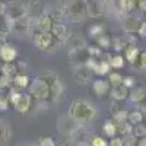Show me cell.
Returning <instances> with one entry per match:
<instances>
[{
	"mask_svg": "<svg viewBox=\"0 0 146 146\" xmlns=\"http://www.w3.org/2000/svg\"><path fill=\"white\" fill-rule=\"evenodd\" d=\"M127 44H129V41H127V38H126V35H123V36H115V38H113V41H111V47L114 48L115 53L124 51V48L127 47Z\"/></svg>",
	"mask_w": 146,
	"mask_h": 146,
	"instance_id": "4dcf8cb0",
	"label": "cell"
},
{
	"mask_svg": "<svg viewBox=\"0 0 146 146\" xmlns=\"http://www.w3.org/2000/svg\"><path fill=\"white\" fill-rule=\"evenodd\" d=\"M41 78L48 83V88H50V101H48L50 105L58 102L60 100H62L64 91H66V85H64L63 79L60 78L56 72H53V70L44 72L41 75Z\"/></svg>",
	"mask_w": 146,
	"mask_h": 146,
	"instance_id": "7a4b0ae2",
	"label": "cell"
},
{
	"mask_svg": "<svg viewBox=\"0 0 146 146\" xmlns=\"http://www.w3.org/2000/svg\"><path fill=\"white\" fill-rule=\"evenodd\" d=\"M107 76H108L107 80H108V83H110V86H111V88H115V86H120V85H123V79H124V76H121L117 70H111Z\"/></svg>",
	"mask_w": 146,
	"mask_h": 146,
	"instance_id": "1f68e13d",
	"label": "cell"
},
{
	"mask_svg": "<svg viewBox=\"0 0 146 146\" xmlns=\"http://www.w3.org/2000/svg\"><path fill=\"white\" fill-rule=\"evenodd\" d=\"M136 6L142 12H146V0H136Z\"/></svg>",
	"mask_w": 146,
	"mask_h": 146,
	"instance_id": "c3c4849f",
	"label": "cell"
},
{
	"mask_svg": "<svg viewBox=\"0 0 146 146\" xmlns=\"http://www.w3.org/2000/svg\"><path fill=\"white\" fill-rule=\"evenodd\" d=\"M102 133L105 135V137H110V139L117 136V126H115V121L113 118L107 120L102 124Z\"/></svg>",
	"mask_w": 146,
	"mask_h": 146,
	"instance_id": "83f0119b",
	"label": "cell"
},
{
	"mask_svg": "<svg viewBox=\"0 0 146 146\" xmlns=\"http://www.w3.org/2000/svg\"><path fill=\"white\" fill-rule=\"evenodd\" d=\"M70 2H72V0H58V5H60V6H64V7H66V6H67V5H69Z\"/></svg>",
	"mask_w": 146,
	"mask_h": 146,
	"instance_id": "816d5d0a",
	"label": "cell"
},
{
	"mask_svg": "<svg viewBox=\"0 0 146 146\" xmlns=\"http://www.w3.org/2000/svg\"><path fill=\"white\" fill-rule=\"evenodd\" d=\"M123 53H124V56H123V57L127 60L129 63H131V64H133V63L136 62V58L139 57V54H140V48L137 47V44H136V42H129V44H127V47L124 48V51H123Z\"/></svg>",
	"mask_w": 146,
	"mask_h": 146,
	"instance_id": "603a6c76",
	"label": "cell"
},
{
	"mask_svg": "<svg viewBox=\"0 0 146 146\" xmlns=\"http://www.w3.org/2000/svg\"><path fill=\"white\" fill-rule=\"evenodd\" d=\"M137 35H140L142 38H146V22H142L140 23V28H139Z\"/></svg>",
	"mask_w": 146,
	"mask_h": 146,
	"instance_id": "7dc6e473",
	"label": "cell"
},
{
	"mask_svg": "<svg viewBox=\"0 0 146 146\" xmlns=\"http://www.w3.org/2000/svg\"><path fill=\"white\" fill-rule=\"evenodd\" d=\"M105 34V27L102 25V23H92V25L89 27V36L91 38H98V36L104 35Z\"/></svg>",
	"mask_w": 146,
	"mask_h": 146,
	"instance_id": "836d02e7",
	"label": "cell"
},
{
	"mask_svg": "<svg viewBox=\"0 0 146 146\" xmlns=\"http://www.w3.org/2000/svg\"><path fill=\"white\" fill-rule=\"evenodd\" d=\"M6 42H7V41H6V35L0 32V48H2V47H3Z\"/></svg>",
	"mask_w": 146,
	"mask_h": 146,
	"instance_id": "f907efd6",
	"label": "cell"
},
{
	"mask_svg": "<svg viewBox=\"0 0 146 146\" xmlns=\"http://www.w3.org/2000/svg\"><path fill=\"white\" fill-rule=\"evenodd\" d=\"M111 41H113V38H110L107 34L98 36V38H95V44L98 45L101 50H107V48L111 47Z\"/></svg>",
	"mask_w": 146,
	"mask_h": 146,
	"instance_id": "e575fe53",
	"label": "cell"
},
{
	"mask_svg": "<svg viewBox=\"0 0 146 146\" xmlns=\"http://www.w3.org/2000/svg\"><path fill=\"white\" fill-rule=\"evenodd\" d=\"M69 115L75 120L76 123H79L80 126H86L88 123H91V121H94L96 118L98 110H96L91 102L78 98L70 104Z\"/></svg>",
	"mask_w": 146,
	"mask_h": 146,
	"instance_id": "6da1fadb",
	"label": "cell"
},
{
	"mask_svg": "<svg viewBox=\"0 0 146 146\" xmlns=\"http://www.w3.org/2000/svg\"><path fill=\"white\" fill-rule=\"evenodd\" d=\"M88 51H89V54H91V58H101V57H104V50H101V48L98 47V45H88Z\"/></svg>",
	"mask_w": 146,
	"mask_h": 146,
	"instance_id": "74e56055",
	"label": "cell"
},
{
	"mask_svg": "<svg viewBox=\"0 0 146 146\" xmlns=\"http://www.w3.org/2000/svg\"><path fill=\"white\" fill-rule=\"evenodd\" d=\"M54 21L51 19V16L45 13L42 15L41 18H38L36 21L32 22V29L31 31H38V32H50L51 31V27H53Z\"/></svg>",
	"mask_w": 146,
	"mask_h": 146,
	"instance_id": "ac0fdd59",
	"label": "cell"
},
{
	"mask_svg": "<svg viewBox=\"0 0 146 146\" xmlns=\"http://www.w3.org/2000/svg\"><path fill=\"white\" fill-rule=\"evenodd\" d=\"M10 102H9V98H7V92H0V111H6L9 108Z\"/></svg>",
	"mask_w": 146,
	"mask_h": 146,
	"instance_id": "b9f144b4",
	"label": "cell"
},
{
	"mask_svg": "<svg viewBox=\"0 0 146 146\" xmlns=\"http://www.w3.org/2000/svg\"><path fill=\"white\" fill-rule=\"evenodd\" d=\"M12 137V129L5 118H0V146H6Z\"/></svg>",
	"mask_w": 146,
	"mask_h": 146,
	"instance_id": "7402d4cb",
	"label": "cell"
},
{
	"mask_svg": "<svg viewBox=\"0 0 146 146\" xmlns=\"http://www.w3.org/2000/svg\"><path fill=\"white\" fill-rule=\"evenodd\" d=\"M88 64L94 70V75H98V76H105L111 72V66H110L108 60H107V56L101 58H91Z\"/></svg>",
	"mask_w": 146,
	"mask_h": 146,
	"instance_id": "4fadbf2b",
	"label": "cell"
},
{
	"mask_svg": "<svg viewBox=\"0 0 146 146\" xmlns=\"http://www.w3.org/2000/svg\"><path fill=\"white\" fill-rule=\"evenodd\" d=\"M105 7L102 0H89L86 2V15L92 19H100L105 15Z\"/></svg>",
	"mask_w": 146,
	"mask_h": 146,
	"instance_id": "5bb4252c",
	"label": "cell"
},
{
	"mask_svg": "<svg viewBox=\"0 0 146 146\" xmlns=\"http://www.w3.org/2000/svg\"><path fill=\"white\" fill-rule=\"evenodd\" d=\"M60 146H80V145H78L73 139H70V137H64L62 142H60Z\"/></svg>",
	"mask_w": 146,
	"mask_h": 146,
	"instance_id": "bcb514c9",
	"label": "cell"
},
{
	"mask_svg": "<svg viewBox=\"0 0 146 146\" xmlns=\"http://www.w3.org/2000/svg\"><path fill=\"white\" fill-rule=\"evenodd\" d=\"M28 89H29V95L32 96L34 100L38 101V102H44V101L48 102V101H50V88H48V83L41 76L32 79L31 83H29V86H28ZM48 104H50V102H48Z\"/></svg>",
	"mask_w": 146,
	"mask_h": 146,
	"instance_id": "277c9868",
	"label": "cell"
},
{
	"mask_svg": "<svg viewBox=\"0 0 146 146\" xmlns=\"http://www.w3.org/2000/svg\"><path fill=\"white\" fill-rule=\"evenodd\" d=\"M131 135L135 136L136 139H139V137H145V136H146V126H145L143 123H140V124L135 126V127H133Z\"/></svg>",
	"mask_w": 146,
	"mask_h": 146,
	"instance_id": "f35d334b",
	"label": "cell"
},
{
	"mask_svg": "<svg viewBox=\"0 0 146 146\" xmlns=\"http://www.w3.org/2000/svg\"><path fill=\"white\" fill-rule=\"evenodd\" d=\"M86 16V2L83 0H72L66 6V18L70 22H80Z\"/></svg>",
	"mask_w": 146,
	"mask_h": 146,
	"instance_id": "5b68a950",
	"label": "cell"
},
{
	"mask_svg": "<svg viewBox=\"0 0 146 146\" xmlns=\"http://www.w3.org/2000/svg\"><path fill=\"white\" fill-rule=\"evenodd\" d=\"M5 15L10 21L21 19L23 16H27V6H25V3L19 2V0L9 2V3H6V7H5Z\"/></svg>",
	"mask_w": 146,
	"mask_h": 146,
	"instance_id": "ba28073f",
	"label": "cell"
},
{
	"mask_svg": "<svg viewBox=\"0 0 146 146\" xmlns=\"http://www.w3.org/2000/svg\"><path fill=\"white\" fill-rule=\"evenodd\" d=\"M29 83H31V79L25 75V73H22V72H19L18 75L12 79V85H13V88L16 91H21V92H22V89L28 88Z\"/></svg>",
	"mask_w": 146,
	"mask_h": 146,
	"instance_id": "cb8c5ba5",
	"label": "cell"
},
{
	"mask_svg": "<svg viewBox=\"0 0 146 146\" xmlns=\"http://www.w3.org/2000/svg\"><path fill=\"white\" fill-rule=\"evenodd\" d=\"M135 146H146V136L136 139V145H135Z\"/></svg>",
	"mask_w": 146,
	"mask_h": 146,
	"instance_id": "681fc988",
	"label": "cell"
},
{
	"mask_svg": "<svg viewBox=\"0 0 146 146\" xmlns=\"http://www.w3.org/2000/svg\"><path fill=\"white\" fill-rule=\"evenodd\" d=\"M36 146H57V143L53 137H40Z\"/></svg>",
	"mask_w": 146,
	"mask_h": 146,
	"instance_id": "7bdbcfd3",
	"label": "cell"
},
{
	"mask_svg": "<svg viewBox=\"0 0 146 146\" xmlns=\"http://www.w3.org/2000/svg\"><path fill=\"white\" fill-rule=\"evenodd\" d=\"M117 126V136L118 137H126L129 135H131L133 131V126L129 123V121H118V123H115Z\"/></svg>",
	"mask_w": 146,
	"mask_h": 146,
	"instance_id": "f546056e",
	"label": "cell"
},
{
	"mask_svg": "<svg viewBox=\"0 0 146 146\" xmlns=\"http://www.w3.org/2000/svg\"><path fill=\"white\" fill-rule=\"evenodd\" d=\"M88 146H110V145H108V140L102 136H92Z\"/></svg>",
	"mask_w": 146,
	"mask_h": 146,
	"instance_id": "ab89813d",
	"label": "cell"
},
{
	"mask_svg": "<svg viewBox=\"0 0 146 146\" xmlns=\"http://www.w3.org/2000/svg\"><path fill=\"white\" fill-rule=\"evenodd\" d=\"M0 58L3 60V63H15V60L18 58L16 47L6 42L2 48H0Z\"/></svg>",
	"mask_w": 146,
	"mask_h": 146,
	"instance_id": "ffe728a7",
	"label": "cell"
},
{
	"mask_svg": "<svg viewBox=\"0 0 146 146\" xmlns=\"http://www.w3.org/2000/svg\"><path fill=\"white\" fill-rule=\"evenodd\" d=\"M127 121H129V123H130L133 127L137 126V124H140L142 121H143V113L140 111V110H135V111L129 113V115H127Z\"/></svg>",
	"mask_w": 146,
	"mask_h": 146,
	"instance_id": "d6a6232c",
	"label": "cell"
},
{
	"mask_svg": "<svg viewBox=\"0 0 146 146\" xmlns=\"http://www.w3.org/2000/svg\"><path fill=\"white\" fill-rule=\"evenodd\" d=\"M32 35V41L34 45L41 51L45 53H54L56 50H58L62 45H64L63 42L57 41L51 32H38V31H31Z\"/></svg>",
	"mask_w": 146,
	"mask_h": 146,
	"instance_id": "3957f363",
	"label": "cell"
},
{
	"mask_svg": "<svg viewBox=\"0 0 146 146\" xmlns=\"http://www.w3.org/2000/svg\"><path fill=\"white\" fill-rule=\"evenodd\" d=\"M108 145H110V146H124V143H123V139H121V137H118V136H115V137H111V139H110V142H108Z\"/></svg>",
	"mask_w": 146,
	"mask_h": 146,
	"instance_id": "f6af8a7d",
	"label": "cell"
},
{
	"mask_svg": "<svg viewBox=\"0 0 146 146\" xmlns=\"http://www.w3.org/2000/svg\"><path fill=\"white\" fill-rule=\"evenodd\" d=\"M79 123H76L69 114L60 115L57 120V130L60 131V135H63L64 137H70L73 133L79 129Z\"/></svg>",
	"mask_w": 146,
	"mask_h": 146,
	"instance_id": "8992f818",
	"label": "cell"
},
{
	"mask_svg": "<svg viewBox=\"0 0 146 146\" xmlns=\"http://www.w3.org/2000/svg\"><path fill=\"white\" fill-rule=\"evenodd\" d=\"M32 96L29 95V94H21V96H19V100L13 104V108H15V111H18L19 114H27L29 110H31V107H32Z\"/></svg>",
	"mask_w": 146,
	"mask_h": 146,
	"instance_id": "d6986e66",
	"label": "cell"
},
{
	"mask_svg": "<svg viewBox=\"0 0 146 146\" xmlns=\"http://www.w3.org/2000/svg\"><path fill=\"white\" fill-rule=\"evenodd\" d=\"M123 111H127V108L123 105V102H120V101H113L111 107H110V114H111V117L115 115V114H118V113H123Z\"/></svg>",
	"mask_w": 146,
	"mask_h": 146,
	"instance_id": "8d00e7d4",
	"label": "cell"
},
{
	"mask_svg": "<svg viewBox=\"0 0 146 146\" xmlns=\"http://www.w3.org/2000/svg\"><path fill=\"white\" fill-rule=\"evenodd\" d=\"M92 136L94 135H92L91 130H88L85 126H79V129L70 136V139H73L80 146H88L89 142H91V139H92Z\"/></svg>",
	"mask_w": 146,
	"mask_h": 146,
	"instance_id": "e0dca14e",
	"label": "cell"
},
{
	"mask_svg": "<svg viewBox=\"0 0 146 146\" xmlns=\"http://www.w3.org/2000/svg\"><path fill=\"white\" fill-rule=\"evenodd\" d=\"M50 32L53 34V36L57 41L63 42V44H66L70 40V36H72V31L69 29V27L66 25L64 22H54Z\"/></svg>",
	"mask_w": 146,
	"mask_h": 146,
	"instance_id": "30bf717a",
	"label": "cell"
},
{
	"mask_svg": "<svg viewBox=\"0 0 146 146\" xmlns=\"http://www.w3.org/2000/svg\"><path fill=\"white\" fill-rule=\"evenodd\" d=\"M67 44V51H72V50H76V48H82V47H86V41H85L83 36L80 35H73L70 36V40L66 42Z\"/></svg>",
	"mask_w": 146,
	"mask_h": 146,
	"instance_id": "484cf974",
	"label": "cell"
},
{
	"mask_svg": "<svg viewBox=\"0 0 146 146\" xmlns=\"http://www.w3.org/2000/svg\"><path fill=\"white\" fill-rule=\"evenodd\" d=\"M25 6H27V16L32 22L41 18L42 15H45L48 10L45 0H29L28 3H25Z\"/></svg>",
	"mask_w": 146,
	"mask_h": 146,
	"instance_id": "52a82bcc",
	"label": "cell"
},
{
	"mask_svg": "<svg viewBox=\"0 0 146 146\" xmlns=\"http://www.w3.org/2000/svg\"><path fill=\"white\" fill-rule=\"evenodd\" d=\"M89 60H91V54H89V51H88V45L69 51V62H70L73 66L86 64Z\"/></svg>",
	"mask_w": 146,
	"mask_h": 146,
	"instance_id": "8fae6325",
	"label": "cell"
},
{
	"mask_svg": "<svg viewBox=\"0 0 146 146\" xmlns=\"http://www.w3.org/2000/svg\"><path fill=\"white\" fill-rule=\"evenodd\" d=\"M129 100L135 105H143L146 102V89L143 88H131L129 91Z\"/></svg>",
	"mask_w": 146,
	"mask_h": 146,
	"instance_id": "44dd1931",
	"label": "cell"
},
{
	"mask_svg": "<svg viewBox=\"0 0 146 146\" xmlns=\"http://www.w3.org/2000/svg\"><path fill=\"white\" fill-rule=\"evenodd\" d=\"M21 70H19V66H18V63L15 64V63H5L3 66H2V75L5 76V78H7V79H13L18 73H19Z\"/></svg>",
	"mask_w": 146,
	"mask_h": 146,
	"instance_id": "4316f807",
	"label": "cell"
},
{
	"mask_svg": "<svg viewBox=\"0 0 146 146\" xmlns=\"http://www.w3.org/2000/svg\"><path fill=\"white\" fill-rule=\"evenodd\" d=\"M110 91H111V86H110L108 80L100 78V79H94L92 83H91V94L94 96H96L98 100L104 98L105 95L110 94Z\"/></svg>",
	"mask_w": 146,
	"mask_h": 146,
	"instance_id": "7c38bea8",
	"label": "cell"
},
{
	"mask_svg": "<svg viewBox=\"0 0 146 146\" xmlns=\"http://www.w3.org/2000/svg\"><path fill=\"white\" fill-rule=\"evenodd\" d=\"M19 146H36L35 143H29V142H27V143H22V145H19Z\"/></svg>",
	"mask_w": 146,
	"mask_h": 146,
	"instance_id": "f5cc1de1",
	"label": "cell"
},
{
	"mask_svg": "<svg viewBox=\"0 0 146 146\" xmlns=\"http://www.w3.org/2000/svg\"><path fill=\"white\" fill-rule=\"evenodd\" d=\"M31 29H32V21L28 16H23L21 19L12 21V32L22 35V34H29Z\"/></svg>",
	"mask_w": 146,
	"mask_h": 146,
	"instance_id": "2e32d148",
	"label": "cell"
},
{
	"mask_svg": "<svg viewBox=\"0 0 146 146\" xmlns=\"http://www.w3.org/2000/svg\"><path fill=\"white\" fill-rule=\"evenodd\" d=\"M140 19L133 16V15H124L121 18V28L124 29L126 34H137L139 28H140Z\"/></svg>",
	"mask_w": 146,
	"mask_h": 146,
	"instance_id": "9a60e30c",
	"label": "cell"
},
{
	"mask_svg": "<svg viewBox=\"0 0 146 146\" xmlns=\"http://www.w3.org/2000/svg\"><path fill=\"white\" fill-rule=\"evenodd\" d=\"M123 85L127 88V89H131V88H135V85H136V80L133 79V78H130V76H127V78H124L123 79Z\"/></svg>",
	"mask_w": 146,
	"mask_h": 146,
	"instance_id": "ee69618b",
	"label": "cell"
},
{
	"mask_svg": "<svg viewBox=\"0 0 146 146\" xmlns=\"http://www.w3.org/2000/svg\"><path fill=\"white\" fill-rule=\"evenodd\" d=\"M72 73H73V79H75L76 83L79 85H85L92 80L94 78V70L91 69V66L86 63V64H78V66H73L72 69Z\"/></svg>",
	"mask_w": 146,
	"mask_h": 146,
	"instance_id": "9c48e42d",
	"label": "cell"
},
{
	"mask_svg": "<svg viewBox=\"0 0 146 146\" xmlns=\"http://www.w3.org/2000/svg\"><path fill=\"white\" fill-rule=\"evenodd\" d=\"M107 60H108L110 66H111V69H114V70L123 69L124 67V62H126V58L121 54H118V53L113 54V56H107Z\"/></svg>",
	"mask_w": 146,
	"mask_h": 146,
	"instance_id": "f1b7e54d",
	"label": "cell"
},
{
	"mask_svg": "<svg viewBox=\"0 0 146 146\" xmlns=\"http://www.w3.org/2000/svg\"><path fill=\"white\" fill-rule=\"evenodd\" d=\"M110 95L114 101H120L123 102L127 96H129V89L124 86V85H120V86H115V88H111L110 91Z\"/></svg>",
	"mask_w": 146,
	"mask_h": 146,
	"instance_id": "d4e9b609",
	"label": "cell"
},
{
	"mask_svg": "<svg viewBox=\"0 0 146 146\" xmlns=\"http://www.w3.org/2000/svg\"><path fill=\"white\" fill-rule=\"evenodd\" d=\"M133 67L137 70H146V50L140 51L139 57L136 58V62L133 63Z\"/></svg>",
	"mask_w": 146,
	"mask_h": 146,
	"instance_id": "d590c367",
	"label": "cell"
},
{
	"mask_svg": "<svg viewBox=\"0 0 146 146\" xmlns=\"http://www.w3.org/2000/svg\"><path fill=\"white\" fill-rule=\"evenodd\" d=\"M136 7V0H123V13L129 15Z\"/></svg>",
	"mask_w": 146,
	"mask_h": 146,
	"instance_id": "60d3db41",
	"label": "cell"
},
{
	"mask_svg": "<svg viewBox=\"0 0 146 146\" xmlns=\"http://www.w3.org/2000/svg\"><path fill=\"white\" fill-rule=\"evenodd\" d=\"M0 75H2V67H0Z\"/></svg>",
	"mask_w": 146,
	"mask_h": 146,
	"instance_id": "db71d44e",
	"label": "cell"
}]
</instances>
